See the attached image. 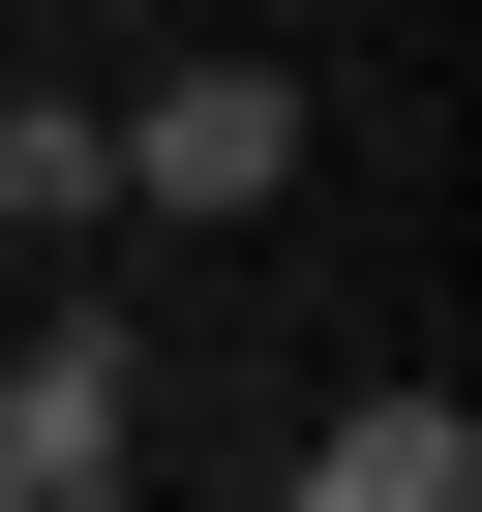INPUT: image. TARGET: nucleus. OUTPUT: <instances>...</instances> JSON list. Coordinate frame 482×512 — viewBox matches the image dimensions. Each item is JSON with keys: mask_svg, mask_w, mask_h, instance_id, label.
<instances>
[{"mask_svg": "<svg viewBox=\"0 0 482 512\" xmlns=\"http://www.w3.org/2000/svg\"><path fill=\"white\" fill-rule=\"evenodd\" d=\"M121 482H151V362H121V302H61L0 362V512H121Z\"/></svg>", "mask_w": 482, "mask_h": 512, "instance_id": "f257e3e1", "label": "nucleus"}, {"mask_svg": "<svg viewBox=\"0 0 482 512\" xmlns=\"http://www.w3.org/2000/svg\"><path fill=\"white\" fill-rule=\"evenodd\" d=\"M91 151H121V211H272V181H302V91H272V61H151Z\"/></svg>", "mask_w": 482, "mask_h": 512, "instance_id": "f03ea898", "label": "nucleus"}, {"mask_svg": "<svg viewBox=\"0 0 482 512\" xmlns=\"http://www.w3.org/2000/svg\"><path fill=\"white\" fill-rule=\"evenodd\" d=\"M272 512H482V422H452V392H362V422H332Z\"/></svg>", "mask_w": 482, "mask_h": 512, "instance_id": "7ed1b4c3", "label": "nucleus"}, {"mask_svg": "<svg viewBox=\"0 0 482 512\" xmlns=\"http://www.w3.org/2000/svg\"><path fill=\"white\" fill-rule=\"evenodd\" d=\"M121 211V151H91V91H0V241H91Z\"/></svg>", "mask_w": 482, "mask_h": 512, "instance_id": "20e7f679", "label": "nucleus"}]
</instances>
